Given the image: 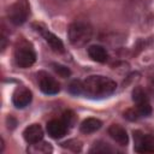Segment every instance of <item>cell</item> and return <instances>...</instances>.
Listing matches in <instances>:
<instances>
[{
  "instance_id": "1",
  "label": "cell",
  "mask_w": 154,
  "mask_h": 154,
  "mask_svg": "<svg viewBox=\"0 0 154 154\" xmlns=\"http://www.w3.org/2000/svg\"><path fill=\"white\" fill-rule=\"evenodd\" d=\"M117 89L113 79L105 76H90L83 81V95L91 99H103L112 95Z\"/></svg>"
},
{
  "instance_id": "2",
  "label": "cell",
  "mask_w": 154,
  "mask_h": 154,
  "mask_svg": "<svg viewBox=\"0 0 154 154\" xmlns=\"http://www.w3.org/2000/svg\"><path fill=\"white\" fill-rule=\"evenodd\" d=\"M67 35H69V41L73 46L82 47V46H84L87 42H89L91 40L93 29H91L90 24L78 20V22H73L69 26Z\"/></svg>"
},
{
  "instance_id": "3",
  "label": "cell",
  "mask_w": 154,
  "mask_h": 154,
  "mask_svg": "<svg viewBox=\"0 0 154 154\" xmlns=\"http://www.w3.org/2000/svg\"><path fill=\"white\" fill-rule=\"evenodd\" d=\"M8 19L14 25L23 24L29 16V4L28 0H17L8 8Z\"/></svg>"
},
{
  "instance_id": "4",
  "label": "cell",
  "mask_w": 154,
  "mask_h": 154,
  "mask_svg": "<svg viewBox=\"0 0 154 154\" xmlns=\"http://www.w3.org/2000/svg\"><path fill=\"white\" fill-rule=\"evenodd\" d=\"M14 61L19 67L26 69L36 61V54L31 47L19 46L14 52Z\"/></svg>"
},
{
  "instance_id": "5",
  "label": "cell",
  "mask_w": 154,
  "mask_h": 154,
  "mask_svg": "<svg viewBox=\"0 0 154 154\" xmlns=\"http://www.w3.org/2000/svg\"><path fill=\"white\" fill-rule=\"evenodd\" d=\"M135 150L138 153H154V135H146L141 131H134Z\"/></svg>"
},
{
  "instance_id": "6",
  "label": "cell",
  "mask_w": 154,
  "mask_h": 154,
  "mask_svg": "<svg viewBox=\"0 0 154 154\" xmlns=\"http://www.w3.org/2000/svg\"><path fill=\"white\" fill-rule=\"evenodd\" d=\"M38 85H40L41 91L47 94V95L58 94L60 90V85H59L58 81L46 72L38 73Z\"/></svg>"
},
{
  "instance_id": "7",
  "label": "cell",
  "mask_w": 154,
  "mask_h": 154,
  "mask_svg": "<svg viewBox=\"0 0 154 154\" xmlns=\"http://www.w3.org/2000/svg\"><path fill=\"white\" fill-rule=\"evenodd\" d=\"M67 124L64 122V119H52L51 122L47 123L46 130L48 135L52 138H61L66 135L67 132Z\"/></svg>"
},
{
  "instance_id": "8",
  "label": "cell",
  "mask_w": 154,
  "mask_h": 154,
  "mask_svg": "<svg viewBox=\"0 0 154 154\" xmlns=\"http://www.w3.org/2000/svg\"><path fill=\"white\" fill-rule=\"evenodd\" d=\"M32 99L31 91L25 87H18L12 96V102L17 108H24L26 107Z\"/></svg>"
},
{
  "instance_id": "9",
  "label": "cell",
  "mask_w": 154,
  "mask_h": 154,
  "mask_svg": "<svg viewBox=\"0 0 154 154\" xmlns=\"http://www.w3.org/2000/svg\"><path fill=\"white\" fill-rule=\"evenodd\" d=\"M36 30L43 36L46 42L49 45V47L54 52H57V53H63L64 52V43H63V41L57 35H54L53 32H51L48 29H45V28H38L37 26Z\"/></svg>"
},
{
  "instance_id": "10",
  "label": "cell",
  "mask_w": 154,
  "mask_h": 154,
  "mask_svg": "<svg viewBox=\"0 0 154 154\" xmlns=\"http://www.w3.org/2000/svg\"><path fill=\"white\" fill-rule=\"evenodd\" d=\"M23 136L28 143H36L43 138V129L40 124H31L25 128V130L23 131Z\"/></svg>"
},
{
  "instance_id": "11",
  "label": "cell",
  "mask_w": 154,
  "mask_h": 154,
  "mask_svg": "<svg viewBox=\"0 0 154 154\" xmlns=\"http://www.w3.org/2000/svg\"><path fill=\"white\" fill-rule=\"evenodd\" d=\"M108 135L120 146H126L129 142V136L126 130L118 124H113L108 128Z\"/></svg>"
},
{
  "instance_id": "12",
  "label": "cell",
  "mask_w": 154,
  "mask_h": 154,
  "mask_svg": "<svg viewBox=\"0 0 154 154\" xmlns=\"http://www.w3.org/2000/svg\"><path fill=\"white\" fill-rule=\"evenodd\" d=\"M88 54L89 57L94 60V61H97V63H106L107 59H108V53L107 51L102 47V46H99V45H93L88 48Z\"/></svg>"
},
{
  "instance_id": "13",
  "label": "cell",
  "mask_w": 154,
  "mask_h": 154,
  "mask_svg": "<svg viewBox=\"0 0 154 154\" xmlns=\"http://www.w3.org/2000/svg\"><path fill=\"white\" fill-rule=\"evenodd\" d=\"M101 125H102V123H101L100 119H97V118H87L81 123L79 129L83 134H93V132L97 131L101 128Z\"/></svg>"
},
{
  "instance_id": "14",
  "label": "cell",
  "mask_w": 154,
  "mask_h": 154,
  "mask_svg": "<svg viewBox=\"0 0 154 154\" xmlns=\"http://www.w3.org/2000/svg\"><path fill=\"white\" fill-rule=\"evenodd\" d=\"M28 152L32 154H48L53 152V148L48 142H45L41 140L36 143H31L30 147L28 148Z\"/></svg>"
},
{
  "instance_id": "15",
  "label": "cell",
  "mask_w": 154,
  "mask_h": 154,
  "mask_svg": "<svg viewBox=\"0 0 154 154\" xmlns=\"http://www.w3.org/2000/svg\"><path fill=\"white\" fill-rule=\"evenodd\" d=\"M132 100H134V102H135L136 105L144 103V102H149V99H148L146 91H144L142 88H140V87H137V88H135V89L132 90Z\"/></svg>"
},
{
  "instance_id": "16",
  "label": "cell",
  "mask_w": 154,
  "mask_h": 154,
  "mask_svg": "<svg viewBox=\"0 0 154 154\" xmlns=\"http://www.w3.org/2000/svg\"><path fill=\"white\" fill-rule=\"evenodd\" d=\"M69 91L73 95H83V82L79 79H75L69 85Z\"/></svg>"
},
{
  "instance_id": "17",
  "label": "cell",
  "mask_w": 154,
  "mask_h": 154,
  "mask_svg": "<svg viewBox=\"0 0 154 154\" xmlns=\"http://www.w3.org/2000/svg\"><path fill=\"white\" fill-rule=\"evenodd\" d=\"M52 67H53V70H54L60 77H63V78H66V77H69V76L71 75V71L69 70V67H66V66H64V65L53 63V64H52Z\"/></svg>"
},
{
  "instance_id": "18",
  "label": "cell",
  "mask_w": 154,
  "mask_h": 154,
  "mask_svg": "<svg viewBox=\"0 0 154 154\" xmlns=\"http://www.w3.org/2000/svg\"><path fill=\"white\" fill-rule=\"evenodd\" d=\"M124 117L126 119H129V120H137L138 118H141L136 108H129V109H126L124 112Z\"/></svg>"
},
{
  "instance_id": "19",
  "label": "cell",
  "mask_w": 154,
  "mask_h": 154,
  "mask_svg": "<svg viewBox=\"0 0 154 154\" xmlns=\"http://www.w3.org/2000/svg\"><path fill=\"white\" fill-rule=\"evenodd\" d=\"M75 119H76V117H75V114H73L71 111L65 112V114H64V122H65L69 126H72V124L75 123Z\"/></svg>"
},
{
  "instance_id": "20",
  "label": "cell",
  "mask_w": 154,
  "mask_h": 154,
  "mask_svg": "<svg viewBox=\"0 0 154 154\" xmlns=\"http://www.w3.org/2000/svg\"><path fill=\"white\" fill-rule=\"evenodd\" d=\"M63 144L66 146V147H69V148H72L73 150H81V146L77 147V144H81V142H78V141H76V140L67 141V142H65V143H63Z\"/></svg>"
}]
</instances>
